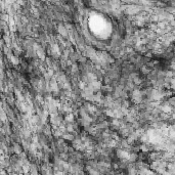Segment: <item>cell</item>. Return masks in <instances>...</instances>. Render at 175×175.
<instances>
[{
    "instance_id": "cell-9",
    "label": "cell",
    "mask_w": 175,
    "mask_h": 175,
    "mask_svg": "<svg viewBox=\"0 0 175 175\" xmlns=\"http://www.w3.org/2000/svg\"><path fill=\"white\" fill-rule=\"evenodd\" d=\"M30 171H31L30 165H24V166H23V173H24V175H29Z\"/></svg>"
},
{
    "instance_id": "cell-12",
    "label": "cell",
    "mask_w": 175,
    "mask_h": 175,
    "mask_svg": "<svg viewBox=\"0 0 175 175\" xmlns=\"http://www.w3.org/2000/svg\"><path fill=\"white\" fill-rule=\"evenodd\" d=\"M154 175H161V174H158V173H156V172H155V173H154Z\"/></svg>"
},
{
    "instance_id": "cell-6",
    "label": "cell",
    "mask_w": 175,
    "mask_h": 175,
    "mask_svg": "<svg viewBox=\"0 0 175 175\" xmlns=\"http://www.w3.org/2000/svg\"><path fill=\"white\" fill-rule=\"evenodd\" d=\"M167 171L171 175H175V161L168 163V165H167Z\"/></svg>"
},
{
    "instance_id": "cell-3",
    "label": "cell",
    "mask_w": 175,
    "mask_h": 175,
    "mask_svg": "<svg viewBox=\"0 0 175 175\" xmlns=\"http://www.w3.org/2000/svg\"><path fill=\"white\" fill-rule=\"evenodd\" d=\"M12 146H14V154L18 156H20L21 154H23L25 150H24V148L21 144H16V142H12Z\"/></svg>"
},
{
    "instance_id": "cell-1",
    "label": "cell",
    "mask_w": 175,
    "mask_h": 175,
    "mask_svg": "<svg viewBox=\"0 0 175 175\" xmlns=\"http://www.w3.org/2000/svg\"><path fill=\"white\" fill-rule=\"evenodd\" d=\"M116 156L119 160H129L130 157V153L125 150H121V148H117L116 150Z\"/></svg>"
},
{
    "instance_id": "cell-10",
    "label": "cell",
    "mask_w": 175,
    "mask_h": 175,
    "mask_svg": "<svg viewBox=\"0 0 175 175\" xmlns=\"http://www.w3.org/2000/svg\"><path fill=\"white\" fill-rule=\"evenodd\" d=\"M86 175H101L100 172H99L97 169H94V168H92L91 170L89 171V172L86 173Z\"/></svg>"
},
{
    "instance_id": "cell-11",
    "label": "cell",
    "mask_w": 175,
    "mask_h": 175,
    "mask_svg": "<svg viewBox=\"0 0 175 175\" xmlns=\"http://www.w3.org/2000/svg\"><path fill=\"white\" fill-rule=\"evenodd\" d=\"M148 29H150V31L156 32L158 30V25H157V24H155V23H152V24L148 26Z\"/></svg>"
},
{
    "instance_id": "cell-5",
    "label": "cell",
    "mask_w": 175,
    "mask_h": 175,
    "mask_svg": "<svg viewBox=\"0 0 175 175\" xmlns=\"http://www.w3.org/2000/svg\"><path fill=\"white\" fill-rule=\"evenodd\" d=\"M91 85H92V87L94 88V90H95V93L96 92H98V91H100L101 90V87H103V82L101 81H94V82H92L91 83Z\"/></svg>"
},
{
    "instance_id": "cell-2",
    "label": "cell",
    "mask_w": 175,
    "mask_h": 175,
    "mask_svg": "<svg viewBox=\"0 0 175 175\" xmlns=\"http://www.w3.org/2000/svg\"><path fill=\"white\" fill-rule=\"evenodd\" d=\"M163 153L164 152H152V153L148 154V157H150V162H156L160 161L163 158Z\"/></svg>"
},
{
    "instance_id": "cell-7",
    "label": "cell",
    "mask_w": 175,
    "mask_h": 175,
    "mask_svg": "<svg viewBox=\"0 0 175 175\" xmlns=\"http://www.w3.org/2000/svg\"><path fill=\"white\" fill-rule=\"evenodd\" d=\"M128 161L130 163H136L138 161V154L136 153H130V157H129V160Z\"/></svg>"
},
{
    "instance_id": "cell-8",
    "label": "cell",
    "mask_w": 175,
    "mask_h": 175,
    "mask_svg": "<svg viewBox=\"0 0 175 175\" xmlns=\"http://www.w3.org/2000/svg\"><path fill=\"white\" fill-rule=\"evenodd\" d=\"M157 77L158 80H165V78H166V71H159Z\"/></svg>"
},
{
    "instance_id": "cell-4",
    "label": "cell",
    "mask_w": 175,
    "mask_h": 175,
    "mask_svg": "<svg viewBox=\"0 0 175 175\" xmlns=\"http://www.w3.org/2000/svg\"><path fill=\"white\" fill-rule=\"evenodd\" d=\"M75 136H76L75 134H72V133L66 132V133H64L63 136H62V137H63V138L65 139V140H66L67 142H71V144H72V142H74Z\"/></svg>"
}]
</instances>
